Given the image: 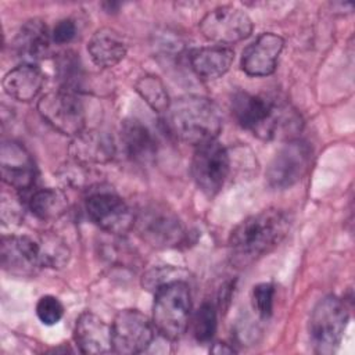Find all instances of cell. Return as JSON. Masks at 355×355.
I'll return each mask as SVG.
<instances>
[{"instance_id": "7402d4cb", "label": "cell", "mask_w": 355, "mask_h": 355, "mask_svg": "<svg viewBox=\"0 0 355 355\" xmlns=\"http://www.w3.org/2000/svg\"><path fill=\"white\" fill-rule=\"evenodd\" d=\"M51 40V33H49L46 24L40 19H31L21 26L15 46L18 53L24 55L29 64H33L32 61L47 55Z\"/></svg>"}, {"instance_id": "4316f807", "label": "cell", "mask_w": 355, "mask_h": 355, "mask_svg": "<svg viewBox=\"0 0 355 355\" xmlns=\"http://www.w3.org/2000/svg\"><path fill=\"white\" fill-rule=\"evenodd\" d=\"M36 315L43 324L53 326L64 316V306L54 295H43L36 304Z\"/></svg>"}, {"instance_id": "7a4b0ae2", "label": "cell", "mask_w": 355, "mask_h": 355, "mask_svg": "<svg viewBox=\"0 0 355 355\" xmlns=\"http://www.w3.org/2000/svg\"><path fill=\"white\" fill-rule=\"evenodd\" d=\"M287 212L269 208L240 222L229 237L232 262L247 266L270 252L290 230Z\"/></svg>"}, {"instance_id": "44dd1931", "label": "cell", "mask_w": 355, "mask_h": 355, "mask_svg": "<svg viewBox=\"0 0 355 355\" xmlns=\"http://www.w3.org/2000/svg\"><path fill=\"white\" fill-rule=\"evenodd\" d=\"M87 51L97 67L112 68L126 55V44L116 31L100 28L92 35Z\"/></svg>"}, {"instance_id": "7c38bea8", "label": "cell", "mask_w": 355, "mask_h": 355, "mask_svg": "<svg viewBox=\"0 0 355 355\" xmlns=\"http://www.w3.org/2000/svg\"><path fill=\"white\" fill-rule=\"evenodd\" d=\"M112 349L132 355L146 351L154 338V324L137 309H122L111 324Z\"/></svg>"}, {"instance_id": "8992f818", "label": "cell", "mask_w": 355, "mask_h": 355, "mask_svg": "<svg viewBox=\"0 0 355 355\" xmlns=\"http://www.w3.org/2000/svg\"><path fill=\"white\" fill-rule=\"evenodd\" d=\"M133 227L139 236L157 248H171L182 244L186 230L178 215L162 204H148L135 214Z\"/></svg>"}, {"instance_id": "8fae6325", "label": "cell", "mask_w": 355, "mask_h": 355, "mask_svg": "<svg viewBox=\"0 0 355 355\" xmlns=\"http://www.w3.org/2000/svg\"><path fill=\"white\" fill-rule=\"evenodd\" d=\"M198 26L205 39L219 46L237 43L252 32L248 14L234 6H220L208 11Z\"/></svg>"}, {"instance_id": "d4e9b609", "label": "cell", "mask_w": 355, "mask_h": 355, "mask_svg": "<svg viewBox=\"0 0 355 355\" xmlns=\"http://www.w3.org/2000/svg\"><path fill=\"white\" fill-rule=\"evenodd\" d=\"M43 268L61 269L69 259V248L65 241L53 233H43L37 239Z\"/></svg>"}, {"instance_id": "cb8c5ba5", "label": "cell", "mask_w": 355, "mask_h": 355, "mask_svg": "<svg viewBox=\"0 0 355 355\" xmlns=\"http://www.w3.org/2000/svg\"><path fill=\"white\" fill-rule=\"evenodd\" d=\"M140 97L157 112H165L171 104L164 82L155 75H144L135 83Z\"/></svg>"}, {"instance_id": "30bf717a", "label": "cell", "mask_w": 355, "mask_h": 355, "mask_svg": "<svg viewBox=\"0 0 355 355\" xmlns=\"http://www.w3.org/2000/svg\"><path fill=\"white\" fill-rule=\"evenodd\" d=\"M86 212L94 225L114 236H123L133 229V211L111 190L92 191L86 198Z\"/></svg>"}, {"instance_id": "ba28073f", "label": "cell", "mask_w": 355, "mask_h": 355, "mask_svg": "<svg viewBox=\"0 0 355 355\" xmlns=\"http://www.w3.org/2000/svg\"><path fill=\"white\" fill-rule=\"evenodd\" d=\"M230 172L227 150L216 140L197 146L191 159V175L198 189L215 196L223 187Z\"/></svg>"}, {"instance_id": "ffe728a7", "label": "cell", "mask_w": 355, "mask_h": 355, "mask_svg": "<svg viewBox=\"0 0 355 355\" xmlns=\"http://www.w3.org/2000/svg\"><path fill=\"white\" fill-rule=\"evenodd\" d=\"M43 83V72L39 67L29 62L12 68L3 78L4 92L10 97L25 103L33 100L40 93Z\"/></svg>"}, {"instance_id": "484cf974", "label": "cell", "mask_w": 355, "mask_h": 355, "mask_svg": "<svg viewBox=\"0 0 355 355\" xmlns=\"http://www.w3.org/2000/svg\"><path fill=\"white\" fill-rule=\"evenodd\" d=\"M216 309L214 304L208 301L202 302L193 319L194 337L201 343L209 341L216 331Z\"/></svg>"}, {"instance_id": "f546056e", "label": "cell", "mask_w": 355, "mask_h": 355, "mask_svg": "<svg viewBox=\"0 0 355 355\" xmlns=\"http://www.w3.org/2000/svg\"><path fill=\"white\" fill-rule=\"evenodd\" d=\"M76 35V24L71 18H64L55 24L51 32V39L54 43L64 44L69 43Z\"/></svg>"}, {"instance_id": "83f0119b", "label": "cell", "mask_w": 355, "mask_h": 355, "mask_svg": "<svg viewBox=\"0 0 355 355\" xmlns=\"http://www.w3.org/2000/svg\"><path fill=\"white\" fill-rule=\"evenodd\" d=\"M275 286L272 283H259L252 288V305L257 313L266 319L273 312Z\"/></svg>"}, {"instance_id": "6da1fadb", "label": "cell", "mask_w": 355, "mask_h": 355, "mask_svg": "<svg viewBox=\"0 0 355 355\" xmlns=\"http://www.w3.org/2000/svg\"><path fill=\"white\" fill-rule=\"evenodd\" d=\"M232 112L240 126L262 140H291L301 129L300 115L269 96L237 92L232 97Z\"/></svg>"}, {"instance_id": "603a6c76", "label": "cell", "mask_w": 355, "mask_h": 355, "mask_svg": "<svg viewBox=\"0 0 355 355\" xmlns=\"http://www.w3.org/2000/svg\"><path fill=\"white\" fill-rule=\"evenodd\" d=\"M29 211L40 220L50 222L62 216L68 209V198L64 191L53 187L35 190L28 200Z\"/></svg>"}, {"instance_id": "5bb4252c", "label": "cell", "mask_w": 355, "mask_h": 355, "mask_svg": "<svg viewBox=\"0 0 355 355\" xmlns=\"http://www.w3.org/2000/svg\"><path fill=\"white\" fill-rule=\"evenodd\" d=\"M1 266L19 277H31L43 268L37 240L29 236H4L1 239Z\"/></svg>"}, {"instance_id": "5b68a950", "label": "cell", "mask_w": 355, "mask_h": 355, "mask_svg": "<svg viewBox=\"0 0 355 355\" xmlns=\"http://www.w3.org/2000/svg\"><path fill=\"white\" fill-rule=\"evenodd\" d=\"M349 315L345 304L336 295L322 298L309 319V336L319 354H333L344 336Z\"/></svg>"}, {"instance_id": "4fadbf2b", "label": "cell", "mask_w": 355, "mask_h": 355, "mask_svg": "<svg viewBox=\"0 0 355 355\" xmlns=\"http://www.w3.org/2000/svg\"><path fill=\"white\" fill-rule=\"evenodd\" d=\"M3 182L15 191L29 190L36 180L37 169L31 153L15 140H6L0 148Z\"/></svg>"}, {"instance_id": "d6986e66", "label": "cell", "mask_w": 355, "mask_h": 355, "mask_svg": "<svg viewBox=\"0 0 355 355\" xmlns=\"http://www.w3.org/2000/svg\"><path fill=\"white\" fill-rule=\"evenodd\" d=\"M234 51L225 46L194 49L189 54L194 73L204 80H214L223 76L232 67Z\"/></svg>"}, {"instance_id": "4dcf8cb0", "label": "cell", "mask_w": 355, "mask_h": 355, "mask_svg": "<svg viewBox=\"0 0 355 355\" xmlns=\"http://www.w3.org/2000/svg\"><path fill=\"white\" fill-rule=\"evenodd\" d=\"M211 351H212L214 354H233V352H234L233 347H229V345L225 344V343L214 344V347L211 348Z\"/></svg>"}, {"instance_id": "9a60e30c", "label": "cell", "mask_w": 355, "mask_h": 355, "mask_svg": "<svg viewBox=\"0 0 355 355\" xmlns=\"http://www.w3.org/2000/svg\"><path fill=\"white\" fill-rule=\"evenodd\" d=\"M284 47L282 36L273 32L261 33L245 47L241 55V69L250 76H268L275 72Z\"/></svg>"}, {"instance_id": "3957f363", "label": "cell", "mask_w": 355, "mask_h": 355, "mask_svg": "<svg viewBox=\"0 0 355 355\" xmlns=\"http://www.w3.org/2000/svg\"><path fill=\"white\" fill-rule=\"evenodd\" d=\"M165 112L169 132L193 146L216 140L222 129V116L216 104L202 96L179 97L171 101Z\"/></svg>"}, {"instance_id": "277c9868", "label": "cell", "mask_w": 355, "mask_h": 355, "mask_svg": "<svg viewBox=\"0 0 355 355\" xmlns=\"http://www.w3.org/2000/svg\"><path fill=\"white\" fill-rule=\"evenodd\" d=\"M191 295L187 283L169 282L155 290L153 304L154 329L168 340L182 337L190 323Z\"/></svg>"}, {"instance_id": "f1b7e54d", "label": "cell", "mask_w": 355, "mask_h": 355, "mask_svg": "<svg viewBox=\"0 0 355 355\" xmlns=\"http://www.w3.org/2000/svg\"><path fill=\"white\" fill-rule=\"evenodd\" d=\"M173 280H180L178 277L176 270H173L169 266H162V268H158V269H151L144 276L143 284L148 290H157L158 287H161V286H164V284H166L169 282H173Z\"/></svg>"}, {"instance_id": "ac0fdd59", "label": "cell", "mask_w": 355, "mask_h": 355, "mask_svg": "<svg viewBox=\"0 0 355 355\" xmlns=\"http://www.w3.org/2000/svg\"><path fill=\"white\" fill-rule=\"evenodd\" d=\"M121 144L126 157L136 164H148L157 153V141L150 129L139 119L121 123Z\"/></svg>"}, {"instance_id": "2e32d148", "label": "cell", "mask_w": 355, "mask_h": 355, "mask_svg": "<svg viewBox=\"0 0 355 355\" xmlns=\"http://www.w3.org/2000/svg\"><path fill=\"white\" fill-rule=\"evenodd\" d=\"M68 151L72 159L90 166L110 162L115 155L116 146L105 130L83 129L72 137Z\"/></svg>"}, {"instance_id": "52a82bcc", "label": "cell", "mask_w": 355, "mask_h": 355, "mask_svg": "<svg viewBox=\"0 0 355 355\" xmlns=\"http://www.w3.org/2000/svg\"><path fill=\"white\" fill-rule=\"evenodd\" d=\"M37 111L53 129L65 136L73 137L85 129V107L71 90L61 89L42 96Z\"/></svg>"}, {"instance_id": "9c48e42d", "label": "cell", "mask_w": 355, "mask_h": 355, "mask_svg": "<svg viewBox=\"0 0 355 355\" xmlns=\"http://www.w3.org/2000/svg\"><path fill=\"white\" fill-rule=\"evenodd\" d=\"M312 148L301 139H291L276 153L266 169V180L273 189H287L298 183L309 171Z\"/></svg>"}, {"instance_id": "e0dca14e", "label": "cell", "mask_w": 355, "mask_h": 355, "mask_svg": "<svg viewBox=\"0 0 355 355\" xmlns=\"http://www.w3.org/2000/svg\"><path fill=\"white\" fill-rule=\"evenodd\" d=\"M73 337L82 354H107L114 351L111 326L93 312L86 311L79 315Z\"/></svg>"}]
</instances>
